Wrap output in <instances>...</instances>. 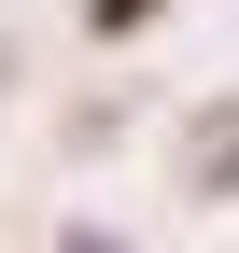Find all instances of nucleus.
Wrapping results in <instances>:
<instances>
[{
  "label": "nucleus",
  "instance_id": "1",
  "mask_svg": "<svg viewBox=\"0 0 239 253\" xmlns=\"http://www.w3.org/2000/svg\"><path fill=\"white\" fill-rule=\"evenodd\" d=\"M71 253H113V239H71Z\"/></svg>",
  "mask_w": 239,
  "mask_h": 253
}]
</instances>
